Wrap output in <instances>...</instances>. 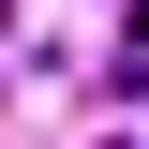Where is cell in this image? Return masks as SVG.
I'll return each instance as SVG.
<instances>
[{
  "label": "cell",
  "instance_id": "6da1fadb",
  "mask_svg": "<svg viewBox=\"0 0 149 149\" xmlns=\"http://www.w3.org/2000/svg\"><path fill=\"white\" fill-rule=\"evenodd\" d=\"M119 15H134V30H149V0H119Z\"/></svg>",
  "mask_w": 149,
  "mask_h": 149
}]
</instances>
